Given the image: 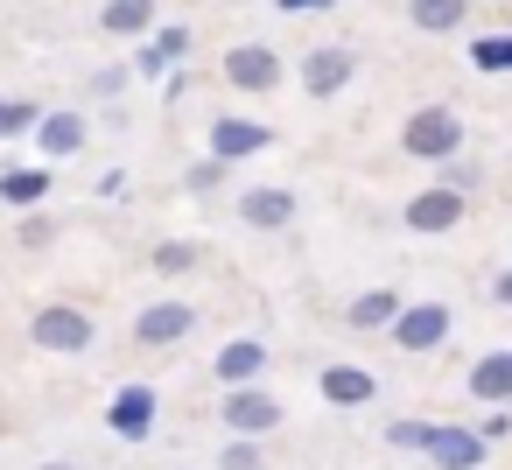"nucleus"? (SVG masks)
Returning <instances> with one entry per match:
<instances>
[{
    "label": "nucleus",
    "mask_w": 512,
    "mask_h": 470,
    "mask_svg": "<svg viewBox=\"0 0 512 470\" xmlns=\"http://www.w3.org/2000/svg\"><path fill=\"white\" fill-rule=\"evenodd\" d=\"M400 155H407V162H449V155H463V120H456V106H421V113H407V120H400Z\"/></svg>",
    "instance_id": "obj_1"
},
{
    "label": "nucleus",
    "mask_w": 512,
    "mask_h": 470,
    "mask_svg": "<svg viewBox=\"0 0 512 470\" xmlns=\"http://www.w3.org/2000/svg\"><path fill=\"white\" fill-rule=\"evenodd\" d=\"M29 344H36V351H57V358H78V351L99 344V323H92V309H78V302H43V309L29 316Z\"/></svg>",
    "instance_id": "obj_2"
},
{
    "label": "nucleus",
    "mask_w": 512,
    "mask_h": 470,
    "mask_svg": "<svg viewBox=\"0 0 512 470\" xmlns=\"http://www.w3.org/2000/svg\"><path fill=\"white\" fill-rule=\"evenodd\" d=\"M218 421H225V435H274L281 421H288V407L267 393V386H225V400H218Z\"/></svg>",
    "instance_id": "obj_3"
},
{
    "label": "nucleus",
    "mask_w": 512,
    "mask_h": 470,
    "mask_svg": "<svg viewBox=\"0 0 512 470\" xmlns=\"http://www.w3.org/2000/svg\"><path fill=\"white\" fill-rule=\"evenodd\" d=\"M400 225L421 232V239L456 232V225H463V190H456V183H428V190H414V197L400 204Z\"/></svg>",
    "instance_id": "obj_4"
},
{
    "label": "nucleus",
    "mask_w": 512,
    "mask_h": 470,
    "mask_svg": "<svg viewBox=\"0 0 512 470\" xmlns=\"http://www.w3.org/2000/svg\"><path fill=\"white\" fill-rule=\"evenodd\" d=\"M190 330H197V302H183V295H162V302H148L134 316V344L141 351H176Z\"/></svg>",
    "instance_id": "obj_5"
},
{
    "label": "nucleus",
    "mask_w": 512,
    "mask_h": 470,
    "mask_svg": "<svg viewBox=\"0 0 512 470\" xmlns=\"http://www.w3.org/2000/svg\"><path fill=\"white\" fill-rule=\"evenodd\" d=\"M386 330H393V344H400V351H414V358H421V351L449 344L456 309H449V302H400V316H393Z\"/></svg>",
    "instance_id": "obj_6"
},
{
    "label": "nucleus",
    "mask_w": 512,
    "mask_h": 470,
    "mask_svg": "<svg viewBox=\"0 0 512 470\" xmlns=\"http://www.w3.org/2000/svg\"><path fill=\"white\" fill-rule=\"evenodd\" d=\"M218 71H225L232 92H281V78H288V64H281L267 43H232Z\"/></svg>",
    "instance_id": "obj_7"
},
{
    "label": "nucleus",
    "mask_w": 512,
    "mask_h": 470,
    "mask_svg": "<svg viewBox=\"0 0 512 470\" xmlns=\"http://www.w3.org/2000/svg\"><path fill=\"white\" fill-rule=\"evenodd\" d=\"M295 78H302V92H309V99H337V92L358 78V50L323 43V50H309V57H302V71H295Z\"/></svg>",
    "instance_id": "obj_8"
},
{
    "label": "nucleus",
    "mask_w": 512,
    "mask_h": 470,
    "mask_svg": "<svg viewBox=\"0 0 512 470\" xmlns=\"http://www.w3.org/2000/svg\"><path fill=\"white\" fill-rule=\"evenodd\" d=\"M295 211H302V204H295L288 183H253V190L239 197V225H246V232H288Z\"/></svg>",
    "instance_id": "obj_9"
},
{
    "label": "nucleus",
    "mask_w": 512,
    "mask_h": 470,
    "mask_svg": "<svg viewBox=\"0 0 512 470\" xmlns=\"http://www.w3.org/2000/svg\"><path fill=\"white\" fill-rule=\"evenodd\" d=\"M463 393H470V400H484V407H512V344H498V351L470 358Z\"/></svg>",
    "instance_id": "obj_10"
},
{
    "label": "nucleus",
    "mask_w": 512,
    "mask_h": 470,
    "mask_svg": "<svg viewBox=\"0 0 512 470\" xmlns=\"http://www.w3.org/2000/svg\"><path fill=\"white\" fill-rule=\"evenodd\" d=\"M274 148V127H260V120H211V155L218 162H246V155H267Z\"/></svg>",
    "instance_id": "obj_11"
},
{
    "label": "nucleus",
    "mask_w": 512,
    "mask_h": 470,
    "mask_svg": "<svg viewBox=\"0 0 512 470\" xmlns=\"http://www.w3.org/2000/svg\"><path fill=\"white\" fill-rule=\"evenodd\" d=\"M155 407H162V400H155V386H120V393H113V407H106V428H113L120 442H141V435L155 428Z\"/></svg>",
    "instance_id": "obj_12"
},
{
    "label": "nucleus",
    "mask_w": 512,
    "mask_h": 470,
    "mask_svg": "<svg viewBox=\"0 0 512 470\" xmlns=\"http://www.w3.org/2000/svg\"><path fill=\"white\" fill-rule=\"evenodd\" d=\"M85 141H92V120H85V113H43V120H36V148H43L50 162H71Z\"/></svg>",
    "instance_id": "obj_13"
},
{
    "label": "nucleus",
    "mask_w": 512,
    "mask_h": 470,
    "mask_svg": "<svg viewBox=\"0 0 512 470\" xmlns=\"http://www.w3.org/2000/svg\"><path fill=\"white\" fill-rule=\"evenodd\" d=\"M428 463L435 470H477L484 463V428H435L428 435Z\"/></svg>",
    "instance_id": "obj_14"
},
{
    "label": "nucleus",
    "mask_w": 512,
    "mask_h": 470,
    "mask_svg": "<svg viewBox=\"0 0 512 470\" xmlns=\"http://www.w3.org/2000/svg\"><path fill=\"white\" fill-rule=\"evenodd\" d=\"M316 393H323L330 407H365V400L379 393V379H372L365 365H323V372H316Z\"/></svg>",
    "instance_id": "obj_15"
},
{
    "label": "nucleus",
    "mask_w": 512,
    "mask_h": 470,
    "mask_svg": "<svg viewBox=\"0 0 512 470\" xmlns=\"http://www.w3.org/2000/svg\"><path fill=\"white\" fill-rule=\"evenodd\" d=\"M183 57H190V29H183V22H169V29H155V43L134 57V71H141V78H169Z\"/></svg>",
    "instance_id": "obj_16"
},
{
    "label": "nucleus",
    "mask_w": 512,
    "mask_h": 470,
    "mask_svg": "<svg viewBox=\"0 0 512 470\" xmlns=\"http://www.w3.org/2000/svg\"><path fill=\"white\" fill-rule=\"evenodd\" d=\"M211 372H218L225 386H246V379H260V372H267V344H260V337H232V344L211 358Z\"/></svg>",
    "instance_id": "obj_17"
},
{
    "label": "nucleus",
    "mask_w": 512,
    "mask_h": 470,
    "mask_svg": "<svg viewBox=\"0 0 512 470\" xmlns=\"http://www.w3.org/2000/svg\"><path fill=\"white\" fill-rule=\"evenodd\" d=\"M155 8H162V0H106V8H99V29L106 36H148L155 29Z\"/></svg>",
    "instance_id": "obj_18"
},
{
    "label": "nucleus",
    "mask_w": 512,
    "mask_h": 470,
    "mask_svg": "<svg viewBox=\"0 0 512 470\" xmlns=\"http://www.w3.org/2000/svg\"><path fill=\"white\" fill-rule=\"evenodd\" d=\"M463 15H470V0H407V22L421 36H456Z\"/></svg>",
    "instance_id": "obj_19"
},
{
    "label": "nucleus",
    "mask_w": 512,
    "mask_h": 470,
    "mask_svg": "<svg viewBox=\"0 0 512 470\" xmlns=\"http://www.w3.org/2000/svg\"><path fill=\"white\" fill-rule=\"evenodd\" d=\"M393 316H400V288H365V295L344 309V323H351V330H386Z\"/></svg>",
    "instance_id": "obj_20"
},
{
    "label": "nucleus",
    "mask_w": 512,
    "mask_h": 470,
    "mask_svg": "<svg viewBox=\"0 0 512 470\" xmlns=\"http://www.w3.org/2000/svg\"><path fill=\"white\" fill-rule=\"evenodd\" d=\"M50 169H0V204H43L50 197Z\"/></svg>",
    "instance_id": "obj_21"
},
{
    "label": "nucleus",
    "mask_w": 512,
    "mask_h": 470,
    "mask_svg": "<svg viewBox=\"0 0 512 470\" xmlns=\"http://www.w3.org/2000/svg\"><path fill=\"white\" fill-rule=\"evenodd\" d=\"M218 470H267L260 435H232V442H225V456H218Z\"/></svg>",
    "instance_id": "obj_22"
},
{
    "label": "nucleus",
    "mask_w": 512,
    "mask_h": 470,
    "mask_svg": "<svg viewBox=\"0 0 512 470\" xmlns=\"http://www.w3.org/2000/svg\"><path fill=\"white\" fill-rule=\"evenodd\" d=\"M470 64L477 71H512V36H477L470 43Z\"/></svg>",
    "instance_id": "obj_23"
},
{
    "label": "nucleus",
    "mask_w": 512,
    "mask_h": 470,
    "mask_svg": "<svg viewBox=\"0 0 512 470\" xmlns=\"http://www.w3.org/2000/svg\"><path fill=\"white\" fill-rule=\"evenodd\" d=\"M190 267H197V246L190 239H162L155 246V274H190Z\"/></svg>",
    "instance_id": "obj_24"
},
{
    "label": "nucleus",
    "mask_w": 512,
    "mask_h": 470,
    "mask_svg": "<svg viewBox=\"0 0 512 470\" xmlns=\"http://www.w3.org/2000/svg\"><path fill=\"white\" fill-rule=\"evenodd\" d=\"M36 99H8V113H0V141H8V134H36Z\"/></svg>",
    "instance_id": "obj_25"
},
{
    "label": "nucleus",
    "mask_w": 512,
    "mask_h": 470,
    "mask_svg": "<svg viewBox=\"0 0 512 470\" xmlns=\"http://www.w3.org/2000/svg\"><path fill=\"white\" fill-rule=\"evenodd\" d=\"M183 183H190V197H211V190L225 183V162H218V155H204V162H197V169H190Z\"/></svg>",
    "instance_id": "obj_26"
},
{
    "label": "nucleus",
    "mask_w": 512,
    "mask_h": 470,
    "mask_svg": "<svg viewBox=\"0 0 512 470\" xmlns=\"http://www.w3.org/2000/svg\"><path fill=\"white\" fill-rule=\"evenodd\" d=\"M428 435H435L428 421H393V428H386V442H393V449H421V456H428Z\"/></svg>",
    "instance_id": "obj_27"
},
{
    "label": "nucleus",
    "mask_w": 512,
    "mask_h": 470,
    "mask_svg": "<svg viewBox=\"0 0 512 470\" xmlns=\"http://www.w3.org/2000/svg\"><path fill=\"white\" fill-rule=\"evenodd\" d=\"M127 78H134V64H120V71H99V78H92V92H99V99H113V92H127Z\"/></svg>",
    "instance_id": "obj_28"
},
{
    "label": "nucleus",
    "mask_w": 512,
    "mask_h": 470,
    "mask_svg": "<svg viewBox=\"0 0 512 470\" xmlns=\"http://www.w3.org/2000/svg\"><path fill=\"white\" fill-rule=\"evenodd\" d=\"M50 239H57V225H50V218H29V225H22V246H29V253H43Z\"/></svg>",
    "instance_id": "obj_29"
},
{
    "label": "nucleus",
    "mask_w": 512,
    "mask_h": 470,
    "mask_svg": "<svg viewBox=\"0 0 512 470\" xmlns=\"http://www.w3.org/2000/svg\"><path fill=\"white\" fill-rule=\"evenodd\" d=\"M491 302H498V309H512V267H498V274H491Z\"/></svg>",
    "instance_id": "obj_30"
},
{
    "label": "nucleus",
    "mask_w": 512,
    "mask_h": 470,
    "mask_svg": "<svg viewBox=\"0 0 512 470\" xmlns=\"http://www.w3.org/2000/svg\"><path fill=\"white\" fill-rule=\"evenodd\" d=\"M323 8H337V0H281V15H323Z\"/></svg>",
    "instance_id": "obj_31"
},
{
    "label": "nucleus",
    "mask_w": 512,
    "mask_h": 470,
    "mask_svg": "<svg viewBox=\"0 0 512 470\" xmlns=\"http://www.w3.org/2000/svg\"><path fill=\"white\" fill-rule=\"evenodd\" d=\"M99 197H127V169H106L99 176Z\"/></svg>",
    "instance_id": "obj_32"
},
{
    "label": "nucleus",
    "mask_w": 512,
    "mask_h": 470,
    "mask_svg": "<svg viewBox=\"0 0 512 470\" xmlns=\"http://www.w3.org/2000/svg\"><path fill=\"white\" fill-rule=\"evenodd\" d=\"M505 428H512V407H491V414H484V442H491V435H505Z\"/></svg>",
    "instance_id": "obj_33"
},
{
    "label": "nucleus",
    "mask_w": 512,
    "mask_h": 470,
    "mask_svg": "<svg viewBox=\"0 0 512 470\" xmlns=\"http://www.w3.org/2000/svg\"><path fill=\"white\" fill-rule=\"evenodd\" d=\"M36 470H78V463H64V456H50V463H36Z\"/></svg>",
    "instance_id": "obj_34"
},
{
    "label": "nucleus",
    "mask_w": 512,
    "mask_h": 470,
    "mask_svg": "<svg viewBox=\"0 0 512 470\" xmlns=\"http://www.w3.org/2000/svg\"><path fill=\"white\" fill-rule=\"evenodd\" d=\"M225 8H246V0H225Z\"/></svg>",
    "instance_id": "obj_35"
},
{
    "label": "nucleus",
    "mask_w": 512,
    "mask_h": 470,
    "mask_svg": "<svg viewBox=\"0 0 512 470\" xmlns=\"http://www.w3.org/2000/svg\"><path fill=\"white\" fill-rule=\"evenodd\" d=\"M0 113H8V99H0Z\"/></svg>",
    "instance_id": "obj_36"
}]
</instances>
